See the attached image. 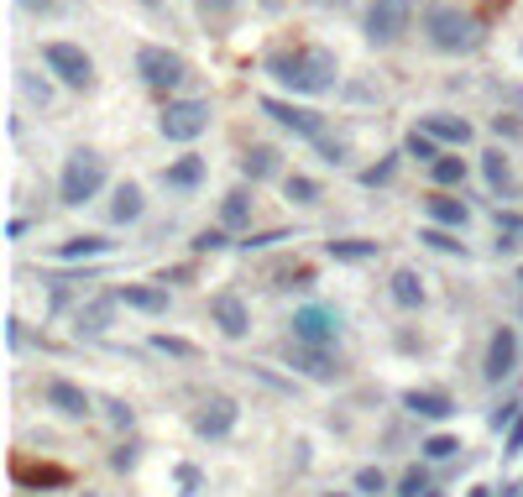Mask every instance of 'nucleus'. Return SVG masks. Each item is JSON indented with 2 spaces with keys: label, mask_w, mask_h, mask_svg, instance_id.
Wrapping results in <instances>:
<instances>
[{
  "label": "nucleus",
  "mask_w": 523,
  "mask_h": 497,
  "mask_svg": "<svg viewBox=\"0 0 523 497\" xmlns=\"http://www.w3.org/2000/svg\"><path fill=\"white\" fill-rule=\"evenodd\" d=\"M482 173H487V184H492L497 194L513 189V173H508V157H503V152H487V157H482Z\"/></svg>",
  "instance_id": "obj_32"
},
{
  "label": "nucleus",
  "mask_w": 523,
  "mask_h": 497,
  "mask_svg": "<svg viewBox=\"0 0 523 497\" xmlns=\"http://www.w3.org/2000/svg\"><path fill=\"white\" fill-rule=\"evenodd\" d=\"M288 367L304 372V377H314V382H335V377H340V361H330V351L299 346V341H288Z\"/></svg>",
  "instance_id": "obj_16"
},
{
  "label": "nucleus",
  "mask_w": 523,
  "mask_h": 497,
  "mask_svg": "<svg viewBox=\"0 0 523 497\" xmlns=\"http://www.w3.org/2000/svg\"><path fill=\"white\" fill-rule=\"evenodd\" d=\"M330 497H356V492H330Z\"/></svg>",
  "instance_id": "obj_53"
},
{
  "label": "nucleus",
  "mask_w": 523,
  "mask_h": 497,
  "mask_svg": "<svg viewBox=\"0 0 523 497\" xmlns=\"http://www.w3.org/2000/svg\"><path fill=\"white\" fill-rule=\"evenodd\" d=\"M257 110H262V116H272V121H278L283 131H293V137L314 142V147H320V142L330 137V131H325V116H320V110H304V105H293V100L262 95V100H257Z\"/></svg>",
  "instance_id": "obj_7"
},
{
  "label": "nucleus",
  "mask_w": 523,
  "mask_h": 497,
  "mask_svg": "<svg viewBox=\"0 0 523 497\" xmlns=\"http://www.w3.org/2000/svg\"><path fill=\"white\" fill-rule=\"evenodd\" d=\"M105 178H110L105 157L95 147H79V152H68V163L58 173V199H63L68 210H79V205H89V199L105 189Z\"/></svg>",
  "instance_id": "obj_3"
},
{
  "label": "nucleus",
  "mask_w": 523,
  "mask_h": 497,
  "mask_svg": "<svg viewBox=\"0 0 523 497\" xmlns=\"http://www.w3.org/2000/svg\"><path fill=\"white\" fill-rule=\"evenodd\" d=\"M252 205H257V199L246 194V189H231V194L220 199V225H225V231H241V225H252Z\"/></svg>",
  "instance_id": "obj_26"
},
{
  "label": "nucleus",
  "mask_w": 523,
  "mask_h": 497,
  "mask_svg": "<svg viewBox=\"0 0 523 497\" xmlns=\"http://www.w3.org/2000/svg\"><path fill=\"white\" fill-rule=\"evenodd\" d=\"M403 409L414 419H450V414H456V398L440 393V388H408L403 393Z\"/></svg>",
  "instance_id": "obj_18"
},
{
  "label": "nucleus",
  "mask_w": 523,
  "mask_h": 497,
  "mask_svg": "<svg viewBox=\"0 0 523 497\" xmlns=\"http://www.w3.org/2000/svg\"><path fill=\"white\" fill-rule=\"evenodd\" d=\"M152 351H163V356H173V361H194V356H199L194 341H184V335H163V330L152 335Z\"/></svg>",
  "instance_id": "obj_31"
},
{
  "label": "nucleus",
  "mask_w": 523,
  "mask_h": 497,
  "mask_svg": "<svg viewBox=\"0 0 523 497\" xmlns=\"http://www.w3.org/2000/svg\"><path fill=\"white\" fill-rule=\"evenodd\" d=\"M424 210H429V225H445V231H466V220H471L466 199H461V194H445V189L429 194Z\"/></svg>",
  "instance_id": "obj_17"
},
{
  "label": "nucleus",
  "mask_w": 523,
  "mask_h": 497,
  "mask_svg": "<svg viewBox=\"0 0 523 497\" xmlns=\"http://www.w3.org/2000/svg\"><path fill=\"white\" fill-rule=\"evenodd\" d=\"M178 487H184V497H199V487H204L199 466H178Z\"/></svg>",
  "instance_id": "obj_42"
},
{
  "label": "nucleus",
  "mask_w": 523,
  "mask_h": 497,
  "mask_svg": "<svg viewBox=\"0 0 523 497\" xmlns=\"http://www.w3.org/2000/svg\"><path fill=\"white\" fill-rule=\"evenodd\" d=\"M194 6H199L204 16H231V11L241 6V0H194Z\"/></svg>",
  "instance_id": "obj_44"
},
{
  "label": "nucleus",
  "mask_w": 523,
  "mask_h": 497,
  "mask_svg": "<svg viewBox=\"0 0 523 497\" xmlns=\"http://www.w3.org/2000/svg\"><path fill=\"white\" fill-rule=\"evenodd\" d=\"M429 178H435V189H445V194H450V189H461V184H466V157H456V152H445V157H440V163H435V168H429Z\"/></svg>",
  "instance_id": "obj_27"
},
{
  "label": "nucleus",
  "mask_w": 523,
  "mask_h": 497,
  "mask_svg": "<svg viewBox=\"0 0 523 497\" xmlns=\"http://www.w3.org/2000/svg\"><path fill=\"white\" fill-rule=\"evenodd\" d=\"M424 42L435 53H450V58L476 53L482 48V21L461 6H450V0H435V6L424 11Z\"/></svg>",
  "instance_id": "obj_2"
},
{
  "label": "nucleus",
  "mask_w": 523,
  "mask_h": 497,
  "mask_svg": "<svg viewBox=\"0 0 523 497\" xmlns=\"http://www.w3.org/2000/svg\"><path fill=\"white\" fill-rule=\"evenodd\" d=\"M210 325L225 335V341H246L252 335V304L241 293H215L210 299Z\"/></svg>",
  "instance_id": "obj_11"
},
{
  "label": "nucleus",
  "mask_w": 523,
  "mask_h": 497,
  "mask_svg": "<svg viewBox=\"0 0 523 497\" xmlns=\"http://www.w3.org/2000/svg\"><path fill=\"white\" fill-rule=\"evenodd\" d=\"M419 131H429L440 147H466L476 137V126L466 116H450V110H429V116H419Z\"/></svg>",
  "instance_id": "obj_14"
},
{
  "label": "nucleus",
  "mask_w": 523,
  "mask_h": 497,
  "mask_svg": "<svg viewBox=\"0 0 523 497\" xmlns=\"http://www.w3.org/2000/svg\"><path fill=\"white\" fill-rule=\"evenodd\" d=\"M283 194L293 199V205H320V184H314V178H304V173H288V178H283Z\"/></svg>",
  "instance_id": "obj_30"
},
{
  "label": "nucleus",
  "mask_w": 523,
  "mask_h": 497,
  "mask_svg": "<svg viewBox=\"0 0 523 497\" xmlns=\"http://www.w3.org/2000/svg\"><path fill=\"white\" fill-rule=\"evenodd\" d=\"M110 466H116V471H131V466H136V445H116V450H110Z\"/></svg>",
  "instance_id": "obj_45"
},
{
  "label": "nucleus",
  "mask_w": 523,
  "mask_h": 497,
  "mask_svg": "<svg viewBox=\"0 0 523 497\" xmlns=\"http://www.w3.org/2000/svg\"><path fill=\"white\" fill-rule=\"evenodd\" d=\"M116 304H126V309H136V314H152V320H157V314H168V288L163 283H121L116 288Z\"/></svg>",
  "instance_id": "obj_15"
},
{
  "label": "nucleus",
  "mask_w": 523,
  "mask_h": 497,
  "mask_svg": "<svg viewBox=\"0 0 523 497\" xmlns=\"http://www.w3.org/2000/svg\"><path fill=\"white\" fill-rule=\"evenodd\" d=\"M262 69H267V79H278L283 89H293V95H309V100L330 95V89L340 84V58L330 48H320V42H299V48L267 53Z\"/></svg>",
  "instance_id": "obj_1"
},
{
  "label": "nucleus",
  "mask_w": 523,
  "mask_h": 497,
  "mask_svg": "<svg viewBox=\"0 0 523 497\" xmlns=\"http://www.w3.org/2000/svg\"><path fill=\"white\" fill-rule=\"evenodd\" d=\"M42 63H48V74L63 89H89V84H95V58H89L79 42H63V37L42 42Z\"/></svg>",
  "instance_id": "obj_4"
},
{
  "label": "nucleus",
  "mask_w": 523,
  "mask_h": 497,
  "mask_svg": "<svg viewBox=\"0 0 523 497\" xmlns=\"http://www.w3.org/2000/svg\"><path fill=\"white\" fill-rule=\"evenodd\" d=\"M419 450H424V461H450V456L461 450V440H456V435H429Z\"/></svg>",
  "instance_id": "obj_34"
},
{
  "label": "nucleus",
  "mask_w": 523,
  "mask_h": 497,
  "mask_svg": "<svg viewBox=\"0 0 523 497\" xmlns=\"http://www.w3.org/2000/svg\"><path fill=\"white\" fill-rule=\"evenodd\" d=\"M471 497H492V492H487V487H471Z\"/></svg>",
  "instance_id": "obj_51"
},
{
  "label": "nucleus",
  "mask_w": 523,
  "mask_h": 497,
  "mask_svg": "<svg viewBox=\"0 0 523 497\" xmlns=\"http://www.w3.org/2000/svg\"><path fill=\"white\" fill-rule=\"evenodd\" d=\"M136 74H142L147 89L168 95V89H178V84L189 79V58L173 53V48H157V42H147V48H136Z\"/></svg>",
  "instance_id": "obj_5"
},
{
  "label": "nucleus",
  "mask_w": 523,
  "mask_h": 497,
  "mask_svg": "<svg viewBox=\"0 0 523 497\" xmlns=\"http://www.w3.org/2000/svg\"><path fill=\"white\" fill-rule=\"evenodd\" d=\"M278 168H283V157H278V147H267V142L241 152V178H246V184H267V178H278Z\"/></svg>",
  "instance_id": "obj_19"
},
{
  "label": "nucleus",
  "mask_w": 523,
  "mask_h": 497,
  "mask_svg": "<svg viewBox=\"0 0 523 497\" xmlns=\"http://www.w3.org/2000/svg\"><path fill=\"white\" fill-rule=\"evenodd\" d=\"M16 477H21V482H63V471H58V466H42V471H32L27 461H21V466H16Z\"/></svg>",
  "instance_id": "obj_38"
},
{
  "label": "nucleus",
  "mask_w": 523,
  "mask_h": 497,
  "mask_svg": "<svg viewBox=\"0 0 523 497\" xmlns=\"http://www.w3.org/2000/svg\"><path fill=\"white\" fill-rule=\"evenodd\" d=\"M84 497H95V492H84Z\"/></svg>",
  "instance_id": "obj_55"
},
{
  "label": "nucleus",
  "mask_w": 523,
  "mask_h": 497,
  "mask_svg": "<svg viewBox=\"0 0 523 497\" xmlns=\"http://www.w3.org/2000/svg\"><path fill=\"white\" fill-rule=\"evenodd\" d=\"M157 131L168 142H199L210 131V100H168L157 116Z\"/></svg>",
  "instance_id": "obj_6"
},
{
  "label": "nucleus",
  "mask_w": 523,
  "mask_h": 497,
  "mask_svg": "<svg viewBox=\"0 0 523 497\" xmlns=\"http://www.w3.org/2000/svg\"><path fill=\"white\" fill-rule=\"evenodd\" d=\"M419 241H424V246H435V252L466 257V241H461V231H445V225H424V231H419Z\"/></svg>",
  "instance_id": "obj_29"
},
{
  "label": "nucleus",
  "mask_w": 523,
  "mask_h": 497,
  "mask_svg": "<svg viewBox=\"0 0 523 497\" xmlns=\"http://www.w3.org/2000/svg\"><path fill=\"white\" fill-rule=\"evenodd\" d=\"M398 163H403V157H382V163L361 168V189H382V184H393V178H398Z\"/></svg>",
  "instance_id": "obj_33"
},
{
  "label": "nucleus",
  "mask_w": 523,
  "mask_h": 497,
  "mask_svg": "<svg viewBox=\"0 0 523 497\" xmlns=\"http://www.w3.org/2000/svg\"><path fill=\"white\" fill-rule=\"evenodd\" d=\"M16 6H21V11H53L58 0H16Z\"/></svg>",
  "instance_id": "obj_48"
},
{
  "label": "nucleus",
  "mask_w": 523,
  "mask_h": 497,
  "mask_svg": "<svg viewBox=\"0 0 523 497\" xmlns=\"http://www.w3.org/2000/svg\"><path fill=\"white\" fill-rule=\"evenodd\" d=\"M398 497H429V471L424 466L403 471V477H398Z\"/></svg>",
  "instance_id": "obj_36"
},
{
  "label": "nucleus",
  "mask_w": 523,
  "mask_h": 497,
  "mask_svg": "<svg viewBox=\"0 0 523 497\" xmlns=\"http://www.w3.org/2000/svg\"><path fill=\"white\" fill-rule=\"evenodd\" d=\"M403 157H419L424 168H435L445 152H440V142L429 137V131H419V126H414V131H408V137H403Z\"/></svg>",
  "instance_id": "obj_28"
},
{
  "label": "nucleus",
  "mask_w": 523,
  "mask_h": 497,
  "mask_svg": "<svg viewBox=\"0 0 523 497\" xmlns=\"http://www.w3.org/2000/svg\"><path fill=\"white\" fill-rule=\"evenodd\" d=\"M518 283H523V267H518Z\"/></svg>",
  "instance_id": "obj_54"
},
{
  "label": "nucleus",
  "mask_w": 523,
  "mask_h": 497,
  "mask_svg": "<svg viewBox=\"0 0 523 497\" xmlns=\"http://www.w3.org/2000/svg\"><path fill=\"white\" fill-rule=\"evenodd\" d=\"M278 241H288V231H257V236H246L241 246H246V252H267V246H278Z\"/></svg>",
  "instance_id": "obj_39"
},
{
  "label": "nucleus",
  "mask_w": 523,
  "mask_h": 497,
  "mask_svg": "<svg viewBox=\"0 0 523 497\" xmlns=\"http://www.w3.org/2000/svg\"><path fill=\"white\" fill-rule=\"evenodd\" d=\"M21 89H27V100H37V105H48V100H53L48 79H32V74H21Z\"/></svg>",
  "instance_id": "obj_41"
},
{
  "label": "nucleus",
  "mask_w": 523,
  "mask_h": 497,
  "mask_svg": "<svg viewBox=\"0 0 523 497\" xmlns=\"http://www.w3.org/2000/svg\"><path fill=\"white\" fill-rule=\"evenodd\" d=\"M142 6H147V11H157V6H163V0H142Z\"/></svg>",
  "instance_id": "obj_52"
},
{
  "label": "nucleus",
  "mask_w": 523,
  "mask_h": 497,
  "mask_svg": "<svg viewBox=\"0 0 523 497\" xmlns=\"http://www.w3.org/2000/svg\"><path fill=\"white\" fill-rule=\"evenodd\" d=\"M163 184H168V189H199V184H204V157H199V152L173 157V163L163 168Z\"/></svg>",
  "instance_id": "obj_21"
},
{
  "label": "nucleus",
  "mask_w": 523,
  "mask_h": 497,
  "mask_svg": "<svg viewBox=\"0 0 523 497\" xmlns=\"http://www.w3.org/2000/svg\"><path fill=\"white\" fill-rule=\"evenodd\" d=\"M42 398H48V409L63 414V419H89V414H95V398H89L79 382H68V377H48Z\"/></svg>",
  "instance_id": "obj_13"
},
{
  "label": "nucleus",
  "mask_w": 523,
  "mask_h": 497,
  "mask_svg": "<svg viewBox=\"0 0 523 497\" xmlns=\"http://www.w3.org/2000/svg\"><path fill=\"white\" fill-rule=\"evenodd\" d=\"M320 152H325V163H346V142H340V137H325Z\"/></svg>",
  "instance_id": "obj_46"
},
{
  "label": "nucleus",
  "mask_w": 523,
  "mask_h": 497,
  "mask_svg": "<svg viewBox=\"0 0 523 497\" xmlns=\"http://www.w3.org/2000/svg\"><path fill=\"white\" fill-rule=\"evenodd\" d=\"M356 492H367V497H372V492H388V477H382L377 466H361V471H356Z\"/></svg>",
  "instance_id": "obj_37"
},
{
  "label": "nucleus",
  "mask_w": 523,
  "mask_h": 497,
  "mask_svg": "<svg viewBox=\"0 0 523 497\" xmlns=\"http://www.w3.org/2000/svg\"><path fill=\"white\" fill-rule=\"evenodd\" d=\"M116 309H121L116 293H110V299H95V304H79L74 330H79V335H105V330H110V314H116Z\"/></svg>",
  "instance_id": "obj_22"
},
{
  "label": "nucleus",
  "mask_w": 523,
  "mask_h": 497,
  "mask_svg": "<svg viewBox=\"0 0 523 497\" xmlns=\"http://www.w3.org/2000/svg\"><path fill=\"white\" fill-rule=\"evenodd\" d=\"M388 293H393L398 309H419L424 304V278L414 273V267H398V273L388 278Z\"/></svg>",
  "instance_id": "obj_23"
},
{
  "label": "nucleus",
  "mask_w": 523,
  "mask_h": 497,
  "mask_svg": "<svg viewBox=\"0 0 523 497\" xmlns=\"http://www.w3.org/2000/svg\"><path fill=\"white\" fill-rule=\"evenodd\" d=\"M116 241H105V236H68V241H58V262H89V257H105Z\"/></svg>",
  "instance_id": "obj_25"
},
{
  "label": "nucleus",
  "mask_w": 523,
  "mask_h": 497,
  "mask_svg": "<svg viewBox=\"0 0 523 497\" xmlns=\"http://www.w3.org/2000/svg\"><path fill=\"white\" fill-rule=\"evenodd\" d=\"M105 419H110V424H116V429H131V419H136V414H131V403H121V398H110V403H105Z\"/></svg>",
  "instance_id": "obj_40"
},
{
  "label": "nucleus",
  "mask_w": 523,
  "mask_h": 497,
  "mask_svg": "<svg viewBox=\"0 0 523 497\" xmlns=\"http://www.w3.org/2000/svg\"><path fill=\"white\" fill-rule=\"evenodd\" d=\"M309 6H325L330 11V6H346V0H309Z\"/></svg>",
  "instance_id": "obj_49"
},
{
  "label": "nucleus",
  "mask_w": 523,
  "mask_h": 497,
  "mask_svg": "<svg viewBox=\"0 0 523 497\" xmlns=\"http://www.w3.org/2000/svg\"><path fill=\"white\" fill-rule=\"evenodd\" d=\"M189 246H194V257H204V252H225V246H231V231H225V225H215V231H199Z\"/></svg>",
  "instance_id": "obj_35"
},
{
  "label": "nucleus",
  "mask_w": 523,
  "mask_h": 497,
  "mask_svg": "<svg viewBox=\"0 0 523 497\" xmlns=\"http://www.w3.org/2000/svg\"><path fill=\"white\" fill-rule=\"evenodd\" d=\"M429 497H435V492H429Z\"/></svg>",
  "instance_id": "obj_56"
},
{
  "label": "nucleus",
  "mask_w": 523,
  "mask_h": 497,
  "mask_svg": "<svg viewBox=\"0 0 523 497\" xmlns=\"http://www.w3.org/2000/svg\"><path fill=\"white\" fill-rule=\"evenodd\" d=\"M21 341H27V335H21V320H6V346L21 351Z\"/></svg>",
  "instance_id": "obj_47"
},
{
  "label": "nucleus",
  "mask_w": 523,
  "mask_h": 497,
  "mask_svg": "<svg viewBox=\"0 0 523 497\" xmlns=\"http://www.w3.org/2000/svg\"><path fill=\"white\" fill-rule=\"evenodd\" d=\"M236 419H241V403L225 398V393H215V398H204L199 409H194V435L199 440H225L236 429Z\"/></svg>",
  "instance_id": "obj_10"
},
{
  "label": "nucleus",
  "mask_w": 523,
  "mask_h": 497,
  "mask_svg": "<svg viewBox=\"0 0 523 497\" xmlns=\"http://www.w3.org/2000/svg\"><path fill=\"white\" fill-rule=\"evenodd\" d=\"M262 11H283V0H262Z\"/></svg>",
  "instance_id": "obj_50"
},
{
  "label": "nucleus",
  "mask_w": 523,
  "mask_h": 497,
  "mask_svg": "<svg viewBox=\"0 0 523 497\" xmlns=\"http://www.w3.org/2000/svg\"><path fill=\"white\" fill-rule=\"evenodd\" d=\"M408 6H414V0H372L367 21H361V32H367L372 48H393V42L408 32Z\"/></svg>",
  "instance_id": "obj_8"
},
{
  "label": "nucleus",
  "mask_w": 523,
  "mask_h": 497,
  "mask_svg": "<svg viewBox=\"0 0 523 497\" xmlns=\"http://www.w3.org/2000/svg\"><path fill=\"white\" fill-rule=\"evenodd\" d=\"M503 456H523V414L513 419V429H508V440H503Z\"/></svg>",
  "instance_id": "obj_43"
},
{
  "label": "nucleus",
  "mask_w": 523,
  "mask_h": 497,
  "mask_svg": "<svg viewBox=\"0 0 523 497\" xmlns=\"http://www.w3.org/2000/svg\"><path fill=\"white\" fill-rule=\"evenodd\" d=\"M142 215H147L142 184H116V199H110V220H116V225H136Z\"/></svg>",
  "instance_id": "obj_20"
},
{
  "label": "nucleus",
  "mask_w": 523,
  "mask_h": 497,
  "mask_svg": "<svg viewBox=\"0 0 523 497\" xmlns=\"http://www.w3.org/2000/svg\"><path fill=\"white\" fill-rule=\"evenodd\" d=\"M513 372H518V330L497 325L492 341H487V356H482V377L487 382H508Z\"/></svg>",
  "instance_id": "obj_12"
},
{
  "label": "nucleus",
  "mask_w": 523,
  "mask_h": 497,
  "mask_svg": "<svg viewBox=\"0 0 523 497\" xmlns=\"http://www.w3.org/2000/svg\"><path fill=\"white\" fill-rule=\"evenodd\" d=\"M293 341L299 346H320V351H330L335 346V335H340V314L330 309V304H304V309H293Z\"/></svg>",
  "instance_id": "obj_9"
},
{
  "label": "nucleus",
  "mask_w": 523,
  "mask_h": 497,
  "mask_svg": "<svg viewBox=\"0 0 523 497\" xmlns=\"http://www.w3.org/2000/svg\"><path fill=\"white\" fill-rule=\"evenodd\" d=\"M325 252H330V262H377V252H382V246L377 241H367V236H340V241H330L325 246Z\"/></svg>",
  "instance_id": "obj_24"
}]
</instances>
